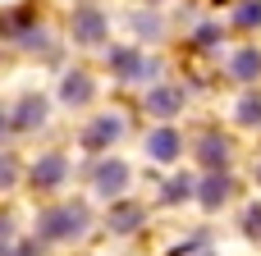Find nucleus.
<instances>
[{"label":"nucleus","instance_id":"22","mask_svg":"<svg viewBox=\"0 0 261 256\" xmlns=\"http://www.w3.org/2000/svg\"><path fill=\"white\" fill-rule=\"evenodd\" d=\"M0 133H5V115H0Z\"/></svg>","mask_w":261,"mask_h":256},{"label":"nucleus","instance_id":"8","mask_svg":"<svg viewBox=\"0 0 261 256\" xmlns=\"http://www.w3.org/2000/svg\"><path fill=\"white\" fill-rule=\"evenodd\" d=\"M229 192H234L229 174H225V169H211V174L202 179V188H197V202H202L206 211H220V206L229 202Z\"/></svg>","mask_w":261,"mask_h":256},{"label":"nucleus","instance_id":"24","mask_svg":"<svg viewBox=\"0 0 261 256\" xmlns=\"http://www.w3.org/2000/svg\"><path fill=\"white\" fill-rule=\"evenodd\" d=\"M151 5H161V0H151Z\"/></svg>","mask_w":261,"mask_h":256},{"label":"nucleus","instance_id":"6","mask_svg":"<svg viewBox=\"0 0 261 256\" xmlns=\"http://www.w3.org/2000/svg\"><path fill=\"white\" fill-rule=\"evenodd\" d=\"M92 188H96L101 197H119V192L128 188V165H124V160H96V165H92Z\"/></svg>","mask_w":261,"mask_h":256},{"label":"nucleus","instance_id":"12","mask_svg":"<svg viewBox=\"0 0 261 256\" xmlns=\"http://www.w3.org/2000/svg\"><path fill=\"white\" fill-rule=\"evenodd\" d=\"M41 124H46V101L41 96H23L18 110H14V128L28 133V128H41Z\"/></svg>","mask_w":261,"mask_h":256},{"label":"nucleus","instance_id":"19","mask_svg":"<svg viewBox=\"0 0 261 256\" xmlns=\"http://www.w3.org/2000/svg\"><path fill=\"white\" fill-rule=\"evenodd\" d=\"M243 234H248V238H261V206H248V215H243Z\"/></svg>","mask_w":261,"mask_h":256},{"label":"nucleus","instance_id":"1","mask_svg":"<svg viewBox=\"0 0 261 256\" xmlns=\"http://www.w3.org/2000/svg\"><path fill=\"white\" fill-rule=\"evenodd\" d=\"M92 224L87 206L83 202H64V206H50L37 215V238L41 243H69V238H83Z\"/></svg>","mask_w":261,"mask_h":256},{"label":"nucleus","instance_id":"3","mask_svg":"<svg viewBox=\"0 0 261 256\" xmlns=\"http://www.w3.org/2000/svg\"><path fill=\"white\" fill-rule=\"evenodd\" d=\"M73 41L78 46H101L106 41V14L96 5H78L73 9Z\"/></svg>","mask_w":261,"mask_h":256},{"label":"nucleus","instance_id":"2","mask_svg":"<svg viewBox=\"0 0 261 256\" xmlns=\"http://www.w3.org/2000/svg\"><path fill=\"white\" fill-rule=\"evenodd\" d=\"M110 73H115L119 82H147V78L156 73V60H147V55L133 50V46H115V50H110Z\"/></svg>","mask_w":261,"mask_h":256},{"label":"nucleus","instance_id":"13","mask_svg":"<svg viewBox=\"0 0 261 256\" xmlns=\"http://www.w3.org/2000/svg\"><path fill=\"white\" fill-rule=\"evenodd\" d=\"M197 156H202L206 169H225V160H229V142L216 137V133H206V137L197 142Z\"/></svg>","mask_w":261,"mask_h":256},{"label":"nucleus","instance_id":"20","mask_svg":"<svg viewBox=\"0 0 261 256\" xmlns=\"http://www.w3.org/2000/svg\"><path fill=\"white\" fill-rule=\"evenodd\" d=\"M14 179H18V165H14V156H0V188H14Z\"/></svg>","mask_w":261,"mask_h":256},{"label":"nucleus","instance_id":"15","mask_svg":"<svg viewBox=\"0 0 261 256\" xmlns=\"http://www.w3.org/2000/svg\"><path fill=\"white\" fill-rule=\"evenodd\" d=\"M234 119H239L243 128H257V124H261V96H257V92H248V96L239 101V110H234Z\"/></svg>","mask_w":261,"mask_h":256},{"label":"nucleus","instance_id":"7","mask_svg":"<svg viewBox=\"0 0 261 256\" xmlns=\"http://www.w3.org/2000/svg\"><path fill=\"white\" fill-rule=\"evenodd\" d=\"M179 151H184V137H179V133H174L170 124H161L156 133H147V156H151V160L170 165V160H174Z\"/></svg>","mask_w":261,"mask_h":256},{"label":"nucleus","instance_id":"23","mask_svg":"<svg viewBox=\"0 0 261 256\" xmlns=\"http://www.w3.org/2000/svg\"><path fill=\"white\" fill-rule=\"evenodd\" d=\"M257 179H261V165H257Z\"/></svg>","mask_w":261,"mask_h":256},{"label":"nucleus","instance_id":"11","mask_svg":"<svg viewBox=\"0 0 261 256\" xmlns=\"http://www.w3.org/2000/svg\"><path fill=\"white\" fill-rule=\"evenodd\" d=\"M142 220H147V211H142L138 202H119V206H110V220H106V224H110L115 234H133Z\"/></svg>","mask_w":261,"mask_h":256},{"label":"nucleus","instance_id":"4","mask_svg":"<svg viewBox=\"0 0 261 256\" xmlns=\"http://www.w3.org/2000/svg\"><path fill=\"white\" fill-rule=\"evenodd\" d=\"M124 137V119L119 115H96L87 128H83V147L87 151H106L110 142H119Z\"/></svg>","mask_w":261,"mask_h":256},{"label":"nucleus","instance_id":"14","mask_svg":"<svg viewBox=\"0 0 261 256\" xmlns=\"http://www.w3.org/2000/svg\"><path fill=\"white\" fill-rule=\"evenodd\" d=\"M229 73H234L239 82H252V78L261 73V50H257V46H248V50H239V55L229 60Z\"/></svg>","mask_w":261,"mask_h":256},{"label":"nucleus","instance_id":"9","mask_svg":"<svg viewBox=\"0 0 261 256\" xmlns=\"http://www.w3.org/2000/svg\"><path fill=\"white\" fill-rule=\"evenodd\" d=\"M92 73H83V69H73V73H64V82H60V101L64 105H87L92 101Z\"/></svg>","mask_w":261,"mask_h":256},{"label":"nucleus","instance_id":"18","mask_svg":"<svg viewBox=\"0 0 261 256\" xmlns=\"http://www.w3.org/2000/svg\"><path fill=\"white\" fill-rule=\"evenodd\" d=\"M133 32H142V37H161V23H156L151 14H133Z\"/></svg>","mask_w":261,"mask_h":256},{"label":"nucleus","instance_id":"16","mask_svg":"<svg viewBox=\"0 0 261 256\" xmlns=\"http://www.w3.org/2000/svg\"><path fill=\"white\" fill-rule=\"evenodd\" d=\"M234 27H261V0H239Z\"/></svg>","mask_w":261,"mask_h":256},{"label":"nucleus","instance_id":"21","mask_svg":"<svg viewBox=\"0 0 261 256\" xmlns=\"http://www.w3.org/2000/svg\"><path fill=\"white\" fill-rule=\"evenodd\" d=\"M216 41H220V27L216 23H202L197 27V46H216Z\"/></svg>","mask_w":261,"mask_h":256},{"label":"nucleus","instance_id":"5","mask_svg":"<svg viewBox=\"0 0 261 256\" xmlns=\"http://www.w3.org/2000/svg\"><path fill=\"white\" fill-rule=\"evenodd\" d=\"M64 174H69V160L60 156V151H46L32 169H28V179H32V188L37 192H50V188H60L64 183Z\"/></svg>","mask_w":261,"mask_h":256},{"label":"nucleus","instance_id":"17","mask_svg":"<svg viewBox=\"0 0 261 256\" xmlns=\"http://www.w3.org/2000/svg\"><path fill=\"white\" fill-rule=\"evenodd\" d=\"M161 197H165V202H184V197H193V179H184V174H179V179H170Z\"/></svg>","mask_w":261,"mask_h":256},{"label":"nucleus","instance_id":"10","mask_svg":"<svg viewBox=\"0 0 261 256\" xmlns=\"http://www.w3.org/2000/svg\"><path fill=\"white\" fill-rule=\"evenodd\" d=\"M147 110H151L156 119H174V115L184 110V92H179V87H151V92H147Z\"/></svg>","mask_w":261,"mask_h":256}]
</instances>
